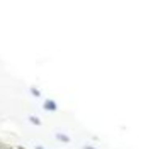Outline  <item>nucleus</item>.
<instances>
[{"mask_svg": "<svg viewBox=\"0 0 158 149\" xmlns=\"http://www.w3.org/2000/svg\"><path fill=\"white\" fill-rule=\"evenodd\" d=\"M14 149H27V147H24V146H15Z\"/></svg>", "mask_w": 158, "mask_h": 149, "instance_id": "6e6552de", "label": "nucleus"}, {"mask_svg": "<svg viewBox=\"0 0 158 149\" xmlns=\"http://www.w3.org/2000/svg\"><path fill=\"white\" fill-rule=\"evenodd\" d=\"M34 149H46L44 146H41V144H38V146H34Z\"/></svg>", "mask_w": 158, "mask_h": 149, "instance_id": "423d86ee", "label": "nucleus"}, {"mask_svg": "<svg viewBox=\"0 0 158 149\" xmlns=\"http://www.w3.org/2000/svg\"><path fill=\"white\" fill-rule=\"evenodd\" d=\"M56 139H58L60 142H63V144H68L72 139H70V135L68 134H65V132H56V135H55Z\"/></svg>", "mask_w": 158, "mask_h": 149, "instance_id": "f03ea898", "label": "nucleus"}, {"mask_svg": "<svg viewBox=\"0 0 158 149\" xmlns=\"http://www.w3.org/2000/svg\"><path fill=\"white\" fill-rule=\"evenodd\" d=\"M43 108H44L46 112H56L58 110V103H56V100H53V98H46V100L43 102Z\"/></svg>", "mask_w": 158, "mask_h": 149, "instance_id": "f257e3e1", "label": "nucleus"}, {"mask_svg": "<svg viewBox=\"0 0 158 149\" xmlns=\"http://www.w3.org/2000/svg\"><path fill=\"white\" fill-rule=\"evenodd\" d=\"M83 149H95L94 146H83Z\"/></svg>", "mask_w": 158, "mask_h": 149, "instance_id": "0eeeda50", "label": "nucleus"}, {"mask_svg": "<svg viewBox=\"0 0 158 149\" xmlns=\"http://www.w3.org/2000/svg\"><path fill=\"white\" fill-rule=\"evenodd\" d=\"M27 120L31 122L32 125H36V127H39V125L43 124V122H41V119H39L38 115H29V117H27Z\"/></svg>", "mask_w": 158, "mask_h": 149, "instance_id": "7ed1b4c3", "label": "nucleus"}, {"mask_svg": "<svg viewBox=\"0 0 158 149\" xmlns=\"http://www.w3.org/2000/svg\"><path fill=\"white\" fill-rule=\"evenodd\" d=\"M29 91H31V95H32V97H36V98L41 97V90H39L38 87H34V85H32V87L29 88Z\"/></svg>", "mask_w": 158, "mask_h": 149, "instance_id": "20e7f679", "label": "nucleus"}, {"mask_svg": "<svg viewBox=\"0 0 158 149\" xmlns=\"http://www.w3.org/2000/svg\"><path fill=\"white\" fill-rule=\"evenodd\" d=\"M0 149H14V147H10L9 144H5V142H2V141H0Z\"/></svg>", "mask_w": 158, "mask_h": 149, "instance_id": "39448f33", "label": "nucleus"}]
</instances>
